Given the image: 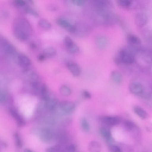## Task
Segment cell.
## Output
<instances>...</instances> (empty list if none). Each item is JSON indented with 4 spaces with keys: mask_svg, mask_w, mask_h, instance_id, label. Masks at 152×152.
<instances>
[{
    "mask_svg": "<svg viewBox=\"0 0 152 152\" xmlns=\"http://www.w3.org/2000/svg\"><path fill=\"white\" fill-rule=\"evenodd\" d=\"M129 90L133 94L138 95L141 94L143 91V87L142 85L138 82H133L129 85Z\"/></svg>",
    "mask_w": 152,
    "mask_h": 152,
    "instance_id": "cell-13",
    "label": "cell"
},
{
    "mask_svg": "<svg viewBox=\"0 0 152 152\" xmlns=\"http://www.w3.org/2000/svg\"><path fill=\"white\" fill-rule=\"evenodd\" d=\"M46 57L44 54L42 53L39 54L37 56V59L40 61H44Z\"/></svg>",
    "mask_w": 152,
    "mask_h": 152,
    "instance_id": "cell-40",
    "label": "cell"
},
{
    "mask_svg": "<svg viewBox=\"0 0 152 152\" xmlns=\"http://www.w3.org/2000/svg\"><path fill=\"white\" fill-rule=\"evenodd\" d=\"M110 151L113 152H120L121 151V149L118 146L113 145L109 146Z\"/></svg>",
    "mask_w": 152,
    "mask_h": 152,
    "instance_id": "cell-35",
    "label": "cell"
},
{
    "mask_svg": "<svg viewBox=\"0 0 152 152\" xmlns=\"http://www.w3.org/2000/svg\"><path fill=\"white\" fill-rule=\"evenodd\" d=\"M25 151H26V152H33L31 150H30V149H26L25 150Z\"/></svg>",
    "mask_w": 152,
    "mask_h": 152,
    "instance_id": "cell-43",
    "label": "cell"
},
{
    "mask_svg": "<svg viewBox=\"0 0 152 152\" xmlns=\"http://www.w3.org/2000/svg\"><path fill=\"white\" fill-rule=\"evenodd\" d=\"M1 37L0 39V45L4 52L7 54H12L14 53V47L6 39Z\"/></svg>",
    "mask_w": 152,
    "mask_h": 152,
    "instance_id": "cell-7",
    "label": "cell"
},
{
    "mask_svg": "<svg viewBox=\"0 0 152 152\" xmlns=\"http://www.w3.org/2000/svg\"><path fill=\"white\" fill-rule=\"evenodd\" d=\"M36 133L40 140L44 142L49 143L52 140L53 134L49 129L46 128L39 129L37 130Z\"/></svg>",
    "mask_w": 152,
    "mask_h": 152,
    "instance_id": "cell-3",
    "label": "cell"
},
{
    "mask_svg": "<svg viewBox=\"0 0 152 152\" xmlns=\"http://www.w3.org/2000/svg\"><path fill=\"white\" fill-rule=\"evenodd\" d=\"M60 109L63 112L70 113L75 110V105L72 102L69 101H62L59 104Z\"/></svg>",
    "mask_w": 152,
    "mask_h": 152,
    "instance_id": "cell-6",
    "label": "cell"
},
{
    "mask_svg": "<svg viewBox=\"0 0 152 152\" xmlns=\"http://www.w3.org/2000/svg\"><path fill=\"white\" fill-rule=\"evenodd\" d=\"M80 125L82 129L85 132H88L90 129L89 124L85 118H82L80 121Z\"/></svg>",
    "mask_w": 152,
    "mask_h": 152,
    "instance_id": "cell-27",
    "label": "cell"
},
{
    "mask_svg": "<svg viewBox=\"0 0 152 152\" xmlns=\"http://www.w3.org/2000/svg\"><path fill=\"white\" fill-rule=\"evenodd\" d=\"M40 91L42 100H46L49 94L46 85L44 83L42 85L40 88Z\"/></svg>",
    "mask_w": 152,
    "mask_h": 152,
    "instance_id": "cell-20",
    "label": "cell"
},
{
    "mask_svg": "<svg viewBox=\"0 0 152 152\" xmlns=\"http://www.w3.org/2000/svg\"><path fill=\"white\" fill-rule=\"evenodd\" d=\"M15 143L16 147L18 148H21L23 146V142L19 134L17 132L15 133Z\"/></svg>",
    "mask_w": 152,
    "mask_h": 152,
    "instance_id": "cell-28",
    "label": "cell"
},
{
    "mask_svg": "<svg viewBox=\"0 0 152 152\" xmlns=\"http://www.w3.org/2000/svg\"><path fill=\"white\" fill-rule=\"evenodd\" d=\"M43 53L46 58H50L56 55V51L54 48L49 47L44 49Z\"/></svg>",
    "mask_w": 152,
    "mask_h": 152,
    "instance_id": "cell-19",
    "label": "cell"
},
{
    "mask_svg": "<svg viewBox=\"0 0 152 152\" xmlns=\"http://www.w3.org/2000/svg\"><path fill=\"white\" fill-rule=\"evenodd\" d=\"M106 140L107 144L109 146L113 145V144L114 142V140L112 135L106 138Z\"/></svg>",
    "mask_w": 152,
    "mask_h": 152,
    "instance_id": "cell-36",
    "label": "cell"
},
{
    "mask_svg": "<svg viewBox=\"0 0 152 152\" xmlns=\"http://www.w3.org/2000/svg\"><path fill=\"white\" fill-rule=\"evenodd\" d=\"M134 0H117L119 6L125 8H130L132 5Z\"/></svg>",
    "mask_w": 152,
    "mask_h": 152,
    "instance_id": "cell-21",
    "label": "cell"
},
{
    "mask_svg": "<svg viewBox=\"0 0 152 152\" xmlns=\"http://www.w3.org/2000/svg\"><path fill=\"white\" fill-rule=\"evenodd\" d=\"M64 41L67 48L71 46L74 43L72 39L68 36L65 37Z\"/></svg>",
    "mask_w": 152,
    "mask_h": 152,
    "instance_id": "cell-32",
    "label": "cell"
},
{
    "mask_svg": "<svg viewBox=\"0 0 152 152\" xmlns=\"http://www.w3.org/2000/svg\"><path fill=\"white\" fill-rule=\"evenodd\" d=\"M30 46L33 49H35L37 48V45L34 42H31L29 44Z\"/></svg>",
    "mask_w": 152,
    "mask_h": 152,
    "instance_id": "cell-41",
    "label": "cell"
},
{
    "mask_svg": "<svg viewBox=\"0 0 152 152\" xmlns=\"http://www.w3.org/2000/svg\"><path fill=\"white\" fill-rule=\"evenodd\" d=\"M87 0H71V2L76 6H82L86 3Z\"/></svg>",
    "mask_w": 152,
    "mask_h": 152,
    "instance_id": "cell-34",
    "label": "cell"
},
{
    "mask_svg": "<svg viewBox=\"0 0 152 152\" xmlns=\"http://www.w3.org/2000/svg\"><path fill=\"white\" fill-rule=\"evenodd\" d=\"M121 63L126 65H131L133 64L135 60L134 53L128 48L121 49L116 56Z\"/></svg>",
    "mask_w": 152,
    "mask_h": 152,
    "instance_id": "cell-2",
    "label": "cell"
},
{
    "mask_svg": "<svg viewBox=\"0 0 152 152\" xmlns=\"http://www.w3.org/2000/svg\"><path fill=\"white\" fill-rule=\"evenodd\" d=\"M102 123L108 126H114L118 124L120 122L119 118L116 117L103 116L99 118Z\"/></svg>",
    "mask_w": 152,
    "mask_h": 152,
    "instance_id": "cell-5",
    "label": "cell"
},
{
    "mask_svg": "<svg viewBox=\"0 0 152 152\" xmlns=\"http://www.w3.org/2000/svg\"><path fill=\"white\" fill-rule=\"evenodd\" d=\"M47 9L51 11H55L58 9L57 6L53 4L49 5L47 7Z\"/></svg>",
    "mask_w": 152,
    "mask_h": 152,
    "instance_id": "cell-37",
    "label": "cell"
},
{
    "mask_svg": "<svg viewBox=\"0 0 152 152\" xmlns=\"http://www.w3.org/2000/svg\"><path fill=\"white\" fill-rule=\"evenodd\" d=\"M108 41L106 37L102 35H97L95 38V43L100 49H104L107 46Z\"/></svg>",
    "mask_w": 152,
    "mask_h": 152,
    "instance_id": "cell-11",
    "label": "cell"
},
{
    "mask_svg": "<svg viewBox=\"0 0 152 152\" xmlns=\"http://www.w3.org/2000/svg\"><path fill=\"white\" fill-rule=\"evenodd\" d=\"M82 94L83 96L86 99H89L91 97L90 93L87 90H84L83 91Z\"/></svg>",
    "mask_w": 152,
    "mask_h": 152,
    "instance_id": "cell-38",
    "label": "cell"
},
{
    "mask_svg": "<svg viewBox=\"0 0 152 152\" xmlns=\"http://www.w3.org/2000/svg\"><path fill=\"white\" fill-rule=\"evenodd\" d=\"M45 101L46 108L50 110H55L57 105V100L54 96L49 94L47 99Z\"/></svg>",
    "mask_w": 152,
    "mask_h": 152,
    "instance_id": "cell-10",
    "label": "cell"
},
{
    "mask_svg": "<svg viewBox=\"0 0 152 152\" xmlns=\"http://www.w3.org/2000/svg\"><path fill=\"white\" fill-rule=\"evenodd\" d=\"M56 22L59 26L66 30L71 24L67 21L61 18L57 19L56 20Z\"/></svg>",
    "mask_w": 152,
    "mask_h": 152,
    "instance_id": "cell-26",
    "label": "cell"
},
{
    "mask_svg": "<svg viewBox=\"0 0 152 152\" xmlns=\"http://www.w3.org/2000/svg\"><path fill=\"white\" fill-rule=\"evenodd\" d=\"M20 12L30 15L35 17H38L39 16V14L35 10L27 5L21 10Z\"/></svg>",
    "mask_w": 152,
    "mask_h": 152,
    "instance_id": "cell-17",
    "label": "cell"
},
{
    "mask_svg": "<svg viewBox=\"0 0 152 152\" xmlns=\"http://www.w3.org/2000/svg\"><path fill=\"white\" fill-rule=\"evenodd\" d=\"M135 113L142 119H145L147 116V113L144 109L138 106H135L134 108Z\"/></svg>",
    "mask_w": 152,
    "mask_h": 152,
    "instance_id": "cell-18",
    "label": "cell"
},
{
    "mask_svg": "<svg viewBox=\"0 0 152 152\" xmlns=\"http://www.w3.org/2000/svg\"><path fill=\"white\" fill-rule=\"evenodd\" d=\"M127 40L128 43L132 45H139L141 43L140 38L133 34H128L127 37Z\"/></svg>",
    "mask_w": 152,
    "mask_h": 152,
    "instance_id": "cell-16",
    "label": "cell"
},
{
    "mask_svg": "<svg viewBox=\"0 0 152 152\" xmlns=\"http://www.w3.org/2000/svg\"><path fill=\"white\" fill-rule=\"evenodd\" d=\"M77 149V146L75 144H71L66 146L64 150L66 151L73 152L75 151Z\"/></svg>",
    "mask_w": 152,
    "mask_h": 152,
    "instance_id": "cell-33",
    "label": "cell"
},
{
    "mask_svg": "<svg viewBox=\"0 0 152 152\" xmlns=\"http://www.w3.org/2000/svg\"><path fill=\"white\" fill-rule=\"evenodd\" d=\"M62 150L61 146L56 145L48 147L46 149V151L48 152H59L61 151Z\"/></svg>",
    "mask_w": 152,
    "mask_h": 152,
    "instance_id": "cell-30",
    "label": "cell"
},
{
    "mask_svg": "<svg viewBox=\"0 0 152 152\" xmlns=\"http://www.w3.org/2000/svg\"><path fill=\"white\" fill-rule=\"evenodd\" d=\"M38 24L41 28L49 30L52 26L51 24L47 20L44 19H41L38 22Z\"/></svg>",
    "mask_w": 152,
    "mask_h": 152,
    "instance_id": "cell-23",
    "label": "cell"
},
{
    "mask_svg": "<svg viewBox=\"0 0 152 152\" xmlns=\"http://www.w3.org/2000/svg\"><path fill=\"white\" fill-rule=\"evenodd\" d=\"M88 148L90 152H99L101 150V146L98 142L92 141L89 143Z\"/></svg>",
    "mask_w": 152,
    "mask_h": 152,
    "instance_id": "cell-14",
    "label": "cell"
},
{
    "mask_svg": "<svg viewBox=\"0 0 152 152\" xmlns=\"http://www.w3.org/2000/svg\"><path fill=\"white\" fill-rule=\"evenodd\" d=\"M67 49L69 52L72 53H76L79 51L78 47L74 43Z\"/></svg>",
    "mask_w": 152,
    "mask_h": 152,
    "instance_id": "cell-31",
    "label": "cell"
},
{
    "mask_svg": "<svg viewBox=\"0 0 152 152\" xmlns=\"http://www.w3.org/2000/svg\"><path fill=\"white\" fill-rule=\"evenodd\" d=\"M26 3H28L31 5H33L34 4L33 0H24Z\"/></svg>",
    "mask_w": 152,
    "mask_h": 152,
    "instance_id": "cell-42",
    "label": "cell"
},
{
    "mask_svg": "<svg viewBox=\"0 0 152 152\" xmlns=\"http://www.w3.org/2000/svg\"><path fill=\"white\" fill-rule=\"evenodd\" d=\"M99 132L101 136L105 139L111 135L110 130L107 127L104 126L99 128Z\"/></svg>",
    "mask_w": 152,
    "mask_h": 152,
    "instance_id": "cell-24",
    "label": "cell"
},
{
    "mask_svg": "<svg viewBox=\"0 0 152 152\" xmlns=\"http://www.w3.org/2000/svg\"><path fill=\"white\" fill-rule=\"evenodd\" d=\"M134 20L137 26L139 28H142L147 23L148 17L146 13L144 12H139L135 15Z\"/></svg>",
    "mask_w": 152,
    "mask_h": 152,
    "instance_id": "cell-4",
    "label": "cell"
},
{
    "mask_svg": "<svg viewBox=\"0 0 152 152\" xmlns=\"http://www.w3.org/2000/svg\"><path fill=\"white\" fill-rule=\"evenodd\" d=\"M66 66L72 74L75 76H79L81 73V69L77 63L72 61H68L66 63Z\"/></svg>",
    "mask_w": 152,
    "mask_h": 152,
    "instance_id": "cell-8",
    "label": "cell"
},
{
    "mask_svg": "<svg viewBox=\"0 0 152 152\" xmlns=\"http://www.w3.org/2000/svg\"><path fill=\"white\" fill-rule=\"evenodd\" d=\"M111 77L115 83L117 84L121 83L123 80V77L120 72L116 70H113L111 73Z\"/></svg>",
    "mask_w": 152,
    "mask_h": 152,
    "instance_id": "cell-15",
    "label": "cell"
},
{
    "mask_svg": "<svg viewBox=\"0 0 152 152\" xmlns=\"http://www.w3.org/2000/svg\"><path fill=\"white\" fill-rule=\"evenodd\" d=\"M17 60L19 65L22 67H26L31 64V61L30 58L23 54H20L18 56Z\"/></svg>",
    "mask_w": 152,
    "mask_h": 152,
    "instance_id": "cell-12",
    "label": "cell"
},
{
    "mask_svg": "<svg viewBox=\"0 0 152 152\" xmlns=\"http://www.w3.org/2000/svg\"><path fill=\"white\" fill-rule=\"evenodd\" d=\"M60 92L61 94L64 96H68L70 95L72 91L71 88L65 85L62 86L60 88Z\"/></svg>",
    "mask_w": 152,
    "mask_h": 152,
    "instance_id": "cell-25",
    "label": "cell"
},
{
    "mask_svg": "<svg viewBox=\"0 0 152 152\" xmlns=\"http://www.w3.org/2000/svg\"><path fill=\"white\" fill-rule=\"evenodd\" d=\"M6 99V95L2 92L0 91V103L4 102Z\"/></svg>",
    "mask_w": 152,
    "mask_h": 152,
    "instance_id": "cell-39",
    "label": "cell"
},
{
    "mask_svg": "<svg viewBox=\"0 0 152 152\" xmlns=\"http://www.w3.org/2000/svg\"><path fill=\"white\" fill-rule=\"evenodd\" d=\"M12 3L19 11L27 5V3L24 0H13Z\"/></svg>",
    "mask_w": 152,
    "mask_h": 152,
    "instance_id": "cell-22",
    "label": "cell"
},
{
    "mask_svg": "<svg viewBox=\"0 0 152 152\" xmlns=\"http://www.w3.org/2000/svg\"><path fill=\"white\" fill-rule=\"evenodd\" d=\"M124 126L126 129L128 131L132 130L135 127L134 124L129 120L126 121L124 122Z\"/></svg>",
    "mask_w": 152,
    "mask_h": 152,
    "instance_id": "cell-29",
    "label": "cell"
},
{
    "mask_svg": "<svg viewBox=\"0 0 152 152\" xmlns=\"http://www.w3.org/2000/svg\"><path fill=\"white\" fill-rule=\"evenodd\" d=\"M9 112L15 119L19 126L22 127L25 125L26 122L25 120L15 110L10 108L9 110Z\"/></svg>",
    "mask_w": 152,
    "mask_h": 152,
    "instance_id": "cell-9",
    "label": "cell"
},
{
    "mask_svg": "<svg viewBox=\"0 0 152 152\" xmlns=\"http://www.w3.org/2000/svg\"><path fill=\"white\" fill-rule=\"evenodd\" d=\"M13 32L15 37L21 41L26 40L32 34L33 29L28 20L23 17H16L13 22Z\"/></svg>",
    "mask_w": 152,
    "mask_h": 152,
    "instance_id": "cell-1",
    "label": "cell"
}]
</instances>
